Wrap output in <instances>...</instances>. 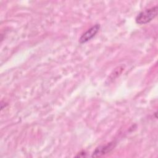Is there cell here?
<instances>
[{"instance_id": "obj_4", "label": "cell", "mask_w": 158, "mask_h": 158, "mask_svg": "<svg viewBox=\"0 0 158 158\" xmlns=\"http://www.w3.org/2000/svg\"><path fill=\"white\" fill-rule=\"evenodd\" d=\"M80 153H81V154H82L81 152H80ZM81 154H78V156H77V157H78V156L80 157V156H81V155H80ZM85 154H86V153H85V152H83V155H82V156H85Z\"/></svg>"}, {"instance_id": "obj_2", "label": "cell", "mask_w": 158, "mask_h": 158, "mask_svg": "<svg viewBox=\"0 0 158 158\" xmlns=\"http://www.w3.org/2000/svg\"><path fill=\"white\" fill-rule=\"evenodd\" d=\"M100 28V25L99 24H96L89 28L86 31H85L80 38L79 41L81 44L86 43L91 39H92L98 32Z\"/></svg>"}, {"instance_id": "obj_1", "label": "cell", "mask_w": 158, "mask_h": 158, "mask_svg": "<svg viewBox=\"0 0 158 158\" xmlns=\"http://www.w3.org/2000/svg\"><path fill=\"white\" fill-rule=\"evenodd\" d=\"M157 14V6L145 9L138 14L136 17V22L138 24H146L154 19Z\"/></svg>"}, {"instance_id": "obj_3", "label": "cell", "mask_w": 158, "mask_h": 158, "mask_svg": "<svg viewBox=\"0 0 158 158\" xmlns=\"http://www.w3.org/2000/svg\"><path fill=\"white\" fill-rule=\"evenodd\" d=\"M114 147H115V144L113 142L109 143L105 145L100 146L97 148H96V149L93 151L91 155V157H97L102 156V155H104L109 152L111 150L114 149Z\"/></svg>"}]
</instances>
